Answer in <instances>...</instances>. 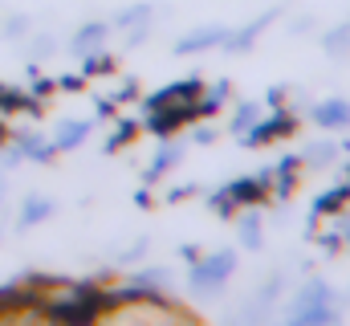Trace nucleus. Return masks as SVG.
I'll list each match as a JSON object with an SVG mask.
<instances>
[{"label": "nucleus", "instance_id": "1", "mask_svg": "<svg viewBox=\"0 0 350 326\" xmlns=\"http://www.w3.org/2000/svg\"><path fill=\"white\" fill-rule=\"evenodd\" d=\"M293 323H334L338 314H342V306H338V298H334V290L330 286H322V281H310L297 298H293Z\"/></svg>", "mask_w": 350, "mask_h": 326}, {"label": "nucleus", "instance_id": "2", "mask_svg": "<svg viewBox=\"0 0 350 326\" xmlns=\"http://www.w3.org/2000/svg\"><path fill=\"white\" fill-rule=\"evenodd\" d=\"M237 273V253H212L191 265V290H220Z\"/></svg>", "mask_w": 350, "mask_h": 326}, {"label": "nucleus", "instance_id": "3", "mask_svg": "<svg viewBox=\"0 0 350 326\" xmlns=\"http://www.w3.org/2000/svg\"><path fill=\"white\" fill-rule=\"evenodd\" d=\"M293 131V118L289 114H273V118H257L249 131H245V143L249 147H261L269 139H281V135H289Z\"/></svg>", "mask_w": 350, "mask_h": 326}, {"label": "nucleus", "instance_id": "4", "mask_svg": "<svg viewBox=\"0 0 350 326\" xmlns=\"http://www.w3.org/2000/svg\"><path fill=\"white\" fill-rule=\"evenodd\" d=\"M314 123L326 127V131H342V127H350V102L347 98L318 102V106H314Z\"/></svg>", "mask_w": 350, "mask_h": 326}, {"label": "nucleus", "instance_id": "5", "mask_svg": "<svg viewBox=\"0 0 350 326\" xmlns=\"http://www.w3.org/2000/svg\"><path fill=\"white\" fill-rule=\"evenodd\" d=\"M228 41V29L224 25H212V29H196L187 37H179V53H200V49H212V45H224Z\"/></svg>", "mask_w": 350, "mask_h": 326}, {"label": "nucleus", "instance_id": "6", "mask_svg": "<svg viewBox=\"0 0 350 326\" xmlns=\"http://www.w3.org/2000/svg\"><path fill=\"white\" fill-rule=\"evenodd\" d=\"M86 135H90V123H66V127L57 131V139H53V151H70V147H78Z\"/></svg>", "mask_w": 350, "mask_h": 326}, {"label": "nucleus", "instance_id": "7", "mask_svg": "<svg viewBox=\"0 0 350 326\" xmlns=\"http://www.w3.org/2000/svg\"><path fill=\"white\" fill-rule=\"evenodd\" d=\"M106 37H110V25H86V29L74 37V49H78V53H90V49H98Z\"/></svg>", "mask_w": 350, "mask_h": 326}, {"label": "nucleus", "instance_id": "8", "mask_svg": "<svg viewBox=\"0 0 350 326\" xmlns=\"http://www.w3.org/2000/svg\"><path fill=\"white\" fill-rule=\"evenodd\" d=\"M49 212H53V204H49V200H41V196H33V200L25 204V212H21V229H33V225H37V221H45Z\"/></svg>", "mask_w": 350, "mask_h": 326}, {"label": "nucleus", "instance_id": "9", "mask_svg": "<svg viewBox=\"0 0 350 326\" xmlns=\"http://www.w3.org/2000/svg\"><path fill=\"white\" fill-rule=\"evenodd\" d=\"M269 21H273V16H257V21H253V25H249L245 33H237V37L228 33V41H224V45H232V49H249V45H253V41L261 37V29L269 25Z\"/></svg>", "mask_w": 350, "mask_h": 326}, {"label": "nucleus", "instance_id": "10", "mask_svg": "<svg viewBox=\"0 0 350 326\" xmlns=\"http://www.w3.org/2000/svg\"><path fill=\"white\" fill-rule=\"evenodd\" d=\"M347 196H350V188H334L330 196H322V200L314 204V216H326V212H334V208H342V204H347Z\"/></svg>", "mask_w": 350, "mask_h": 326}, {"label": "nucleus", "instance_id": "11", "mask_svg": "<svg viewBox=\"0 0 350 326\" xmlns=\"http://www.w3.org/2000/svg\"><path fill=\"white\" fill-rule=\"evenodd\" d=\"M326 53H334V58H350V25H342L338 33L326 37Z\"/></svg>", "mask_w": 350, "mask_h": 326}, {"label": "nucleus", "instance_id": "12", "mask_svg": "<svg viewBox=\"0 0 350 326\" xmlns=\"http://www.w3.org/2000/svg\"><path fill=\"white\" fill-rule=\"evenodd\" d=\"M241 241H245V249H257L261 244V221L249 212V216H241Z\"/></svg>", "mask_w": 350, "mask_h": 326}, {"label": "nucleus", "instance_id": "13", "mask_svg": "<svg viewBox=\"0 0 350 326\" xmlns=\"http://www.w3.org/2000/svg\"><path fill=\"white\" fill-rule=\"evenodd\" d=\"M257 118H261V106H253V102H245V106L237 110V118H232V127H237V135H245V131H249V127H253Z\"/></svg>", "mask_w": 350, "mask_h": 326}, {"label": "nucleus", "instance_id": "14", "mask_svg": "<svg viewBox=\"0 0 350 326\" xmlns=\"http://www.w3.org/2000/svg\"><path fill=\"white\" fill-rule=\"evenodd\" d=\"M179 160V147H163L159 155H155V167H151V175H159V171H167L172 163Z\"/></svg>", "mask_w": 350, "mask_h": 326}, {"label": "nucleus", "instance_id": "15", "mask_svg": "<svg viewBox=\"0 0 350 326\" xmlns=\"http://www.w3.org/2000/svg\"><path fill=\"white\" fill-rule=\"evenodd\" d=\"M342 241H347V244H350V221H347V229H342Z\"/></svg>", "mask_w": 350, "mask_h": 326}]
</instances>
